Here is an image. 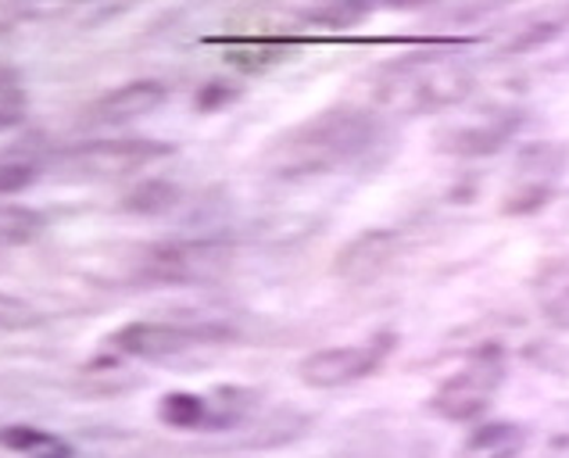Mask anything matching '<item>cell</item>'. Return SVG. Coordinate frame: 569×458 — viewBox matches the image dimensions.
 <instances>
[{
  "label": "cell",
  "mask_w": 569,
  "mask_h": 458,
  "mask_svg": "<svg viewBox=\"0 0 569 458\" xmlns=\"http://www.w3.org/2000/svg\"><path fill=\"white\" fill-rule=\"evenodd\" d=\"M40 172V155L32 147H11L0 155V193L26 190Z\"/></svg>",
  "instance_id": "2e32d148"
},
{
  "label": "cell",
  "mask_w": 569,
  "mask_h": 458,
  "mask_svg": "<svg viewBox=\"0 0 569 458\" xmlns=\"http://www.w3.org/2000/svg\"><path fill=\"white\" fill-rule=\"evenodd\" d=\"M26 111H29V93L22 72L14 64H0V133L19 129L26 122Z\"/></svg>",
  "instance_id": "9a60e30c"
},
{
  "label": "cell",
  "mask_w": 569,
  "mask_h": 458,
  "mask_svg": "<svg viewBox=\"0 0 569 458\" xmlns=\"http://www.w3.org/2000/svg\"><path fill=\"white\" fill-rule=\"evenodd\" d=\"M233 340V330L222 322L198 319V322H180V319H143L129 322L111 337V348L129 358H172L187 355L198 348H216V344Z\"/></svg>",
  "instance_id": "3957f363"
},
{
  "label": "cell",
  "mask_w": 569,
  "mask_h": 458,
  "mask_svg": "<svg viewBox=\"0 0 569 458\" xmlns=\"http://www.w3.org/2000/svg\"><path fill=\"white\" fill-rule=\"evenodd\" d=\"M380 137V122L362 108H330L276 137L266 151V169L276 179H312L362 158Z\"/></svg>",
  "instance_id": "6da1fadb"
},
{
  "label": "cell",
  "mask_w": 569,
  "mask_h": 458,
  "mask_svg": "<svg viewBox=\"0 0 569 458\" xmlns=\"http://www.w3.org/2000/svg\"><path fill=\"white\" fill-rule=\"evenodd\" d=\"M519 126H523V114L519 111H491L466 126L445 129V133L437 137V143H441V151L448 155H491Z\"/></svg>",
  "instance_id": "30bf717a"
},
{
  "label": "cell",
  "mask_w": 569,
  "mask_h": 458,
  "mask_svg": "<svg viewBox=\"0 0 569 458\" xmlns=\"http://www.w3.org/2000/svg\"><path fill=\"white\" fill-rule=\"evenodd\" d=\"M469 90H473V72L445 54L401 58L372 76V104L380 114H395V119L437 114L466 101Z\"/></svg>",
  "instance_id": "7a4b0ae2"
},
{
  "label": "cell",
  "mask_w": 569,
  "mask_h": 458,
  "mask_svg": "<svg viewBox=\"0 0 569 458\" xmlns=\"http://www.w3.org/2000/svg\"><path fill=\"white\" fill-rule=\"evenodd\" d=\"M566 169V151L559 143H530L512 166V183L506 190V216H530L556 193Z\"/></svg>",
  "instance_id": "ba28073f"
},
{
  "label": "cell",
  "mask_w": 569,
  "mask_h": 458,
  "mask_svg": "<svg viewBox=\"0 0 569 458\" xmlns=\"http://www.w3.org/2000/svg\"><path fill=\"white\" fill-rule=\"evenodd\" d=\"M161 419L169 422V427H198L204 419V401L198 395H169L161 401Z\"/></svg>",
  "instance_id": "e0dca14e"
},
{
  "label": "cell",
  "mask_w": 569,
  "mask_h": 458,
  "mask_svg": "<svg viewBox=\"0 0 569 458\" xmlns=\"http://www.w3.org/2000/svg\"><path fill=\"white\" fill-rule=\"evenodd\" d=\"M390 351H395V337L390 333L366 337L359 344H337V348H322L308 355L298 366V376L308 387L337 390V387L359 384L366 376H372L387 362Z\"/></svg>",
  "instance_id": "8992f818"
},
{
  "label": "cell",
  "mask_w": 569,
  "mask_h": 458,
  "mask_svg": "<svg viewBox=\"0 0 569 458\" xmlns=\"http://www.w3.org/2000/svg\"><path fill=\"white\" fill-rule=\"evenodd\" d=\"M533 301H538V312L556 326V330H569V251L545 258L538 272L530 280Z\"/></svg>",
  "instance_id": "7c38bea8"
},
{
  "label": "cell",
  "mask_w": 569,
  "mask_h": 458,
  "mask_svg": "<svg viewBox=\"0 0 569 458\" xmlns=\"http://www.w3.org/2000/svg\"><path fill=\"white\" fill-rule=\"evenodd\" d=\"M172 201H176V187L161 183V179H151V183H143L137 193H129L126 208L129 211H143V216H154V211L172 208Z\"/></svg>",
  "instance_id": "ac0fdd59"
},
{
  "label": "cell",
  "mask_w": 569,
  "mask_h": 458,
  "mask_svg": "<svg viewBox=\"0 0 569 458\" xmlns=\"http://www.w3.org/2000/svg\"><path fill=\"white\" fill-rule=\"evenodd\" d=\"M519 448H523V430L509 427V422H498V427L477 430L469 437L459 458H516Z\"/></svg>",
  "instance_id": "4fadbf2b"
},
{
  "label": "cell",
  "mask_w": 569,
  "mask_h": 458,
  "mask_svg": "<svg viewBox=\"0 0 569 458\" xmlns=\"http://www.w3.org/2000/svg\"><path fill=\"white\" fill-rule=\"evenodd\" d=\"M405 251V237L398 229H366L355 240H348L345 248L333 258V272L351 287L377 283L383 272L398 266V258Z\"/></svg>",
  "instance_id": "9c48e42d"
},
{
  "label": "cell",
  "mask_w": 569,
  "mask_h": 458,
  "mask_svg": "<svg viewBox=\"0 0 569 458\" xmlns=\"http://www.w3.org/2000/svg\"><path fill=\"white\" fill-rule=\"evenodd\" d=\"M0 445L26 458H72V448L64 440L37 427H4L0 430Z\"/></svg>",
  "instance_id": "5bb4252c"
},
{
  "label": "cell",
  "mask_w": 569,
  "mask_h": 458,
  "mask_svg": "<svg viewBox=\"0 0 569 458\" xmlns=\"http://www.w3.org/2000/svg\"><path fill=\"white\" fill-rule=\"evenodd\" d=\"M233 261L222 240H176L151 248L140 261V276L151 283H198L219 276Z\"/></svg>",
  "instance_id": "52a82bcc"
},
{
  "label": "cell",
  "mask_w": 569,
  "mask_h": 458,
  "mask_svg": "<svg viewBox=\"0 0 569 458\" xmlns=\"http://www.w3.org/2000/svg\"><path fill=\"white\" fill-rule=\"evenodd\" d=\"M166 97H169L166 83H158V79H137V83H126L119 90L104 93L97 104H90L87 119L93 126H122V122L151 114Z\"/></svg>",
  "instance_id": "8fae6325"
},
{
  "label": "cell",
  "mask_w": 569,
  "mask_h": 458,
  "mask_svg": "<svg viewBox=\"0 0 569 458\" xmlns=\"http://www.w3.org/2000/svg\"><path fill=\"white\" fill-rule=\"evenodd\" d=\"M501 380H506V362H501V355L480 351L433 390L430 412L448 422H473L491 408Z\"/></svg>",
  "instance_id": "277c9868"
},
{
  "label": "cell",
  "mask_w": 569,
  "mask_h": 458,
  "mask_svg": "<svg viewBox=\"0 0 569 458\" xmlns=\"http://www.w3.org/2000/svg\"><path fill=\"white\" fill-rule=\"evenodd\" d=\"M172 147L158 140H93L69 147L58 158V169L79 179H122L151 169L154 161L169 158Z\"/></svg>",
  "instance_id": "5b68a950"
}]
</instances>
